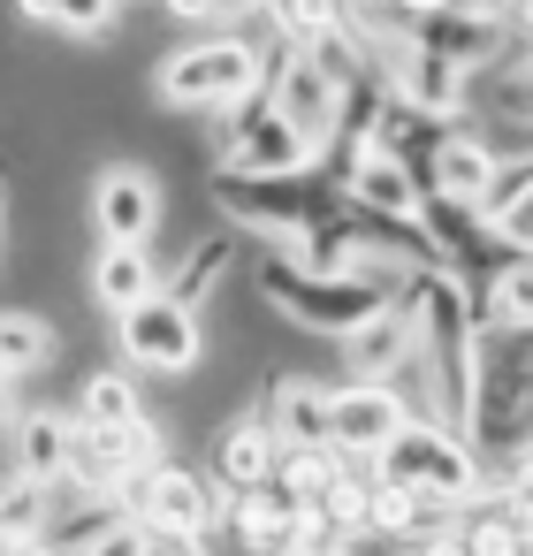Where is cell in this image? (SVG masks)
<instances>
[{
	"label": "cell",
	"mask_w": 533,
	"mask_h": 556,
	"mask_svg": "<svg viewBox=\"0 0 533 556\" xmlns=\"http://www.w3.org/2000/svg\"><path fill=\"white\" fill-rule=\"evenodd\" d=\"M259 92H267V47L244 39V31L191 39L153 70V100L176 108V115H229V108H244Z\"/></svg>",
	"instance_id": "cell-1"
},
{
	"label": "cell",
	"mask_w": 533,
	"mask_h": 556,
	"mask_svg": "<svg viewBox=\"0 0 533 556\" xmlns=\"http://www.w3.org/2000/svg\"><path fill=\"white\" fill-rule=\"evenodd\" d=\"M206 191H214V214H221V222L252 229V237H259L267 252H282V260H305L313 229L335 222V199H328L313 176H214Z\"/></svg>",
	"instance_id": "cell-2"
},
{
	"label": "cell",
	"mask_w": 533,
	"mask_h": 556,
	"mask_svg": "<svg viewBox=\"0 0 533 556\" xmlns=\"http://www.w3.org/2000/svg\"><path fill=\"white\" fill-rule=\"evenodd\" d=\"M252 282H259L267 313H282V320H297V328H313V336H328V343H343L351 328H366V320L396 298V290L373 282V275H305V267L282 260V252H259Z\"/></svg>",
	"instance_id": "cell-3"
},
{
	"label": "cell",
	"mask_w": 533,
	"mask_h": 556,
	"mask_svg": "<svg viewBox=\"0 0 533 556\" xmlns=\"http://www.w3.org/2000/svg\"><path fill=\"white\" fill-rule=\"evenodd\" d=\"M366 472H373V480H389V488H411V495H427V503H449V510H465V503L495 495V488H487L480 450H472L465 434H449V427H419V419H404V427H396V442H389Z\"/></svg>",
	"instance_id": "cell-4"
},
{
	"label": "cell",
	"mask_w": 533,
	"mask_h": 556,
	"mask_svg": "<svg viewBox=\"0 0 533 556\" xmlns=\"http://www.w3.org/2000/svg\"><path fill=\"white\" fill-rule=\"evenodd\" d=\"M389 24H396L404 47H419V54H434L465 77L495 70L518 47V9H389Z\"/></svg>",
	"instance_id": "cell-5"
},
{
	"label": "cell",
	"mask_w": 533,
	"mask_h": 556,
	"mask_svg": "<svg viewBox=\"0 0 533 556\" xmlns=\"http://www.w3.org/2000/svg\"><path fill=\"white\" fill-rule=\"evenodd\" d=\"M221 503H229V495H221L206 472L176 465V457H161L153 472H138V480L115 495V510H123V518H138V526H145L161 548H183V541H191V533H199V526H206Z\"/></svg>",
	"instance_id": "cell-6"
},
{
	"label": "cell",
	"mask_w": 533,
	"mask_h": 556,
	"mask_svg": "<svg viewBox=\"0 0 533 556\" xmlns=\"http://www.w3.org/2000/svg\"><path fill=\"white\" fill-rule=\"evenodd\" d=\"M503 168H510V161H503L472 123H449V130H442V146L419 161V191H427V199H442V206H457V214H487V199H495Z\"/></svg>",
	"instance_id": "cell-7"
},
{
	"label": "cell",
	"mask_w": 533,
	"mask_h": 556,
	"mask_svg": "<svg viewBox=\"0 0 533 556\" xmlns=\"http://www.w3.org/2000/svg\"><path fill=\"white\" fill-rule=\"evenodd\" d=\"M168 222V191L145 161H100L92 176V229L100 244H145L153 252V229Z\"/></svg>",
	"instance_id": "cell-8"
},
{
	"label": "cell",
	"mask_w": 533,
	"mask_h": 556,
	"mask_svg": "<svg viewBox=\"0 0 533 556\" xmlns=\"http://www.w3.org/2000/svg\"><path fill=\"white\" fill-rule=\"evenodd\" d=\"M115 336H123V351H130L138 374H191V366L206 358L199 313H183L168 290H153L145 305H130V313L115 320Z\"/></svg>",
	"instance_id": "cell-9"
},
{
	"label": "cell",
	"mask_w": 533,
	"mask_h": 556,
	"mask_svg": "<svg viewBox=\"0 0 533 556\" xmlns=\"http://www.w3.org/2000/svg\"><path fill=\"white\" fill-rule=\"evenodd\" d=\"M267 108L313 146V161L335 153V138H343V100L328 92V77H320L305 54H290V47L267 54Z\"/></svg>",
	"instance_id": "cell-10"
},
{
	"label": "cell",
	"mask_w": 533,
	"mask_h": 556,
	"mask_svg": "<svg viewBox=\"0 0 533 556\" xmlns=\"http://www.w3.org/2000/svg\"><path fill=\"white\" fill-rule=\"evenodd\" d=\"M404 427V404L389 396V381H328V450L335 457H381Z\"/></svg>",
	"instance_id": "cell-11"
},
{
	"label": "cell",
	"mask_w": 533,
	"mask_h": 556,
	"mask_svg": "<svg viewBox=\"0 0 533 556\" xmlns=\"http://www.w3.org/2000/svg\"><path fill=\"white\" fill-rule=\"evenodd\" d=\"M335 176H343V206H358V214H373V222H389V229H419L427 191H419V176H411L404 161L358 153V161H343Z\"/></svg>",
	"instance_id": "cell-12"
},
{
	"label": "cell",
	"mask_w": 533,
	"mask_h": 556,
	"mask_svg": "<svg viewBox=\"0 0 533 556\" xmlns=\"http://www.w3.org/2000/svg\"><path fill=\"white\" fill-rule=\"evenodd\" d=\"M252 412L267 419V434L282 450H328V381H313V374H267Z\"/></svg>",
	"instance_id": "cell-13"
},
{
	"label": "cell",
	"mask_w": 533,
	"mask_h": 556,
	"mask_svg": "<svg viewBox=\"0 0 533 556\" xmlns=\"http://www.w3.org/2000/svg\"><path fill=\"white\" fill-rule=\"evenodd\" d=\"M275 457H282V442L267 434V419H259V412H244V419L214 427V442H206V472H214V488H221V495L259 488V480L275 472Z\"/></svg>",
	"instance_id": "cell-14"
},
{
	"label": "cell",
	"mask_w": 533,
	"mask_h": 556,
	"mask_svg": "<svg viewBox=\"0 0 533 556\" xmlns=\"http://www.w3.org/2000/svg\"><path fill=\"white\" fill-rule=\"evenodd\" d=\"M313 168H320V161H313V146H305L275 108H267V115H259V123L221 153V161H214V176H313Z\"/></svg>",
	"instance_id": "cell-15"
},
{
	"label": "cell",
	"mask_w": 533,
	"mask_h": 556,
	"mask_svg": "<svg viewBox=\"0 0 533 556\" xmlns=\"http://www.w3.org/2000/svg\"><path fill=\"white\" fill-rule=\"evenodd\" d=\"M85 298L100 305V313H130V305H145L153 290H161V267H153V252L145 244H92V267H85Z\"/></svg>",
	"instance_id": "cell-16"
},
{
	"label": "cell",
	"mask_w": 533,
	"mask_h": 556,
	"mask_svg": "<svg viewBox=\"0 0 533 556\" xmlns=\"http://www.w3.org/2000/svg\"><path fill=\"white\" fill-rule=\"evenodd\" d=\"M69 412H16L9 419V465L24 472V480H39V488H54L62 480V465H69Z\"/></svg>",
	"instance_id": "cell-17"
},
{
	"label": "cell",
	"mask_w": 533,
	"mask_h": 556,
	"mask_svg": "<svg viewBox=\"0 0 533 556\" xmlns=\"http://www.w3.org/2000/svg\"><path fill=\"white\" fill-rule=\"evenodd\" d=\"M404 351H411V320H404L396 305H381L366 328H351V336L335 343V358H343V381H389V374L404 366Z\"/></svg>",
	"instance_id": "cell-18"
},
{
	"label": "cell",
	"mask_w": 533,
	"mask_h": 556,
	"mask_svg": "<svg viewBox=\"0 0 533 556\" xmlns=\"http://www.w3.org/2000/svg\"><path fill=\"white\" fill-rule=\"evenodd\" d=\"M221 510H229V518H237V526H244V533H252L259 548H275V541H282L290 526H305V495H297V488H290L282 472H267L259 488H244V495H229Z\"/></svg>",
	"instance_id": "cell-19"
},
{
	"label": "cell",
	"mask_w": 533,
	"mask_h": 556,
	"mask_svg": "<svg viewBox=\"0 0 533 556\" xmlns=\"http://www.w3.org/2000/svg\"><path fill=\"white\" fill-rule=\"evenodd\" d=\"M229 267H237V229H206V237L191 244V260H183V267H176L161 290H168L183 313H199V305L221 290V275H229Z\"/></svg>",
	"instance_id": "cell-20"
},
{
	"label": "cell",
	"mask_w": 533,
	"mask_h": 556,
	"mask_svg": "<svg viewBox=\"0 0 533 556\" xmlns=\"http://www.w3.org/2000/svg\"><path fill=\"white\" fill-rule=\"evenodd\" d=\"M62 358V328L39 320V313H0V381H24V374H47Z\"/></svg>",
	"instance_id": "cell-21"
},
{
	"label": "cell",
	"mask_w": 533,
	"mask_h": 556,
	"mask_svg": "<svg viewBox=\"0 0 533 556\" xmlns=\"http://www.w3.org/2000/svg\"><path fill=\"white\" fill-rule=\"evenodd\" d=\"M77 419H85V427L123 434V427H138V419H145V396H138V381H130V374H85V389H77Z\"/></svg>",
	"instance_id": "cell-22"
},
{
	"label": "cell",
	"mask_w": 533,
	"mask_h": 556,
	"mask_svg": "<svg viewBox=\"0 0 533 556\" xmlns=\"http://www.w3.org/2000/svg\"><path fill=\"white\" fill-rule=\"evenodd\" d=\"M487 115H503L510 130H533V39L518 31V47L495 62V85H487Z\"/></svg>",
	"instance_id": "cell-23"
},
{
	"label": "cell",
	"mask_w": 533,
	"mask_h": 556,
	"mask_svg": "<svg viewBox=\"0 0 533 556\" xmlns=\"http://www.w3.org/2000/svg\"><path fill=\"white\" fill-rule=\"evenodd\" d=\"M31 31H62L69 47H107L123 31V9H62V0H39V9H24Z\"/></svg>",
	"instance_id": "cell-24"
},
{
	"label": "cell",
	"mask_w": 533,
	"mask_h": 556,
	"mask_svg": "<svg viewBox=\"0 0 533 556\" xmlns=\"http://www.w3.org/2000/svg\"><path fill=\"white\" fill-rule=\"evenodd\" d=\"M183 556H267V548H259V541H252V533H244L229 510H214V518H206V526L183 541Z\"/></svg>",
	"instance_id": "cell-25"
},
{
	"label": "cell",
	"mask_w": 533,
	"mask_h": 556,
	"mask_svg": "<svg viewBox=\"0 0 533 556\" xmlns=\"http://www.w3.org/2000/svg\"><path fill=\"white\" fill-rule=\"evenodd\" d=\"M335 465H343L335 450H282V457H275V472H282V480H290V488H297L305 503H313V495L328 488V472H335Z\"/></svg>",
	"instance_id": "cell-26"
},
{
	"label": "cell",
	"mask_w": 533,
	"mask_h": 556,
	"mask_svg": "<svg viewBox=\"0 0 533 556\" xmlns=\"http://www.w3.org/2000/svg\"><path fill=\"white\" fill-rule=\"evenodd\" d=\"M85 556H161V541H153L138 518H115V526H107V533H100Z\"/></svg>",
	"instance_id": "cell-27"
},
{
	"label": "cell",
	"mask_w": 533,
	"mask_h": 556,
	"mask_svg": "<svg viewBox=\"0 0 533 556\" xmlns=\"http://www.w3.org/2000/svg\"><path fill=\"white\" fill-rule=\"evenodd\" d=\"M16 419V381H0V427Z\"/></svg>",
	"instance_id": "cell-28"
},
{
	"label": "cell",
	"mask_w": 533,
	"mask_h": 556,
	"mask_svg": "<svg viewBox=\"0 0 533 556\" xmlns=\"http://www.w3.org/2000/svg\"><path fill=\"white\" fill-rule=\"evenodd\" d=\"M518 31H525V39H533V9H518Z\"/></svg>",
	"instance_id": "cell-29"
}]
</instances>
